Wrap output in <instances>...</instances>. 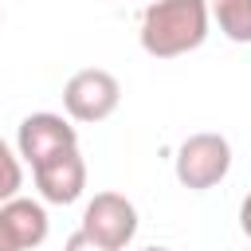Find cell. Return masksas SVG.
<instances>
[{"label": "cell", "instance_id": "cell-7", "mask_svg": "<svg viewBox=\"0 0 251 251\" xmlns=\"http://www.w3.org/2000/svg\"><path fill=\"white\" fill-rule=\"evenodd\" d=\"M0 212H4V220H8V227H12V235H16V243H20V251L39 247V243L47 239V231H51L47 212H43V204H35V200L12 196L8 204H0Z\"/></svg>", "mask_w": 251, "mask_h": 251}, {"label": "cell", "instance_id": "cell-13", "mask_svg": "<svg viewBox=\"0 0 251 251\" xmlns=\"http://www.w3.org/2000/svg\"><path fill=\"white\" fill-rule=\"evenodd\" d=\"M141 251H173V247H141Z\"/></svg>", "mask_w": 251, "mask_h": 251}, {"label": "cell", "instance_id": "cell-6", "mask_svg": "<svg viewBox=\"0 0 251 251\" xmlns=\"http://www.w3.org/2000/svg\"><path fill=\"white\" fill-rule=\"evenodd\" d=\"M31 176H35V188L47 204H75L86 188V161L75 145V149H63V153L47 157L43 165H35Z\"/></svg>", "mask_w": 251, "mask_h": 251}, {"label": "cell", "instance_id": "cell-12", "mask_svg": "<svg viewBox=\"0 0 251 251\" xmlns=\"http://www.w3.org/2000/svg\"><path fill=\"white\" fill-rule=\"evenodd\" d=\"M239 227H243V235L251 239V192H247L243 204H239Z\"/></svg>", "mask_w": 251, "mask_h": 251}, {"label": "cell", "instance_id": "cell-4", "mask_svg": "<svg viewBox=\"0 0 251 251\" xmlns=\"http://www.w3.org/2000/svg\"><path fill=\"white\" fill-rule=\"evenodd\" d=\"M86 235H94L98 243L126 251L129 239L137 235V208L122 196V192H94V200L82 208V224Z\"/></svg>", "mask_w": 251, "mask_h": 251}, {"label": "cell", "instance_id": "cell-2", "mask_svg": "<svg viewBox=\"0 0 251 251\" xmlns=\"http://www.w3.org/2000/svg\"><path fill=\"white\" fill-rule=\"evenodd\" d=\"M231 169V145L224 133H192L180 141L173 173L188 192H208L216 188Z\"/></svg>", "mask_w": 251, "mask_h": 251}, {"label": "cell", "instance_id": "cell-10", "mask_svg": "<svg viewBox=\"0 0 251 251\" xmlns=\"http://www.w3.org/2000/svg\"><path fill=\"white\" fill-rule=\"evenodd\" d=\"M63 251H114V247H106V243H98L94 235H86V231L78 227V231H71V235H67V243H63Z\"/></svg>", "mask_w": 251, "mask_h": 251}, {"label": "cell", "instance_id": "cell-14", "mask_svg": "<svg viewBox=\"0 0 251 251\" xmlns=\"http://www.w3.org/2000/svg\"><path fill=\"white\" fill-rule=\"evenodd\" d=\"M0 20H4V16H0Z\"/></svg>", "mask_w": 251, "mask_h": 251}, {"label": "cell", "instance_id": "cell-11", "mask_svg": "<svg viewBox=\"0 0 251 251\" xmlns=\"http://www.w3.org/2000/svg\"><path fill=\"white\" fill-rule=\"evenodd\" d=\"M0 251H20V243H16V235H12L8 220H4V212H0Z\"/></svg>", "mask_w": 251, "mask_h": 251}, {"label": "cell", "instance_id": "cell-5", "mask_svg": "<svg viewBox=\"0 0 251 251\" xmlns=\"http://www.w3.org/2000/svg\"><path fill=\"white\" fill-rule=\"evenodd\" d=\"M78 145V133L75 126L63 118V114H51V110H39V114H27L16 129V153L35 169L43 165L47 157L63 153V149H75Z\"/></svg>", "mask_w": 251, "mask_h": 251}, {"label": "cell", "instance_id": "cell-1", "mask_svg": "<svg viewBox=\"0 0 251 251\" xmlns=\"http://www.w3.org/2000/svg\"><path fill=\"white\" fill-rule=\"evenodd\" d=\"M208 0H157L141 12V51L153 59H180L208 39Z\"/></svg>", "mask_w": 251, "mask_h": 251}, {"label": "cell", "instance_id": "cell-8", "mask_svg": "<svg viewBox=\"0 0 251 251\" xmlns=\"http://www.w3.org/2000/svg\"><path fill=\"white\" fill-rule=\"evenodd\" d=\"M208 12L231 43H251V0H208Z\"/></svg>", "mask_w": 251, "mask_h": 251}, {"label": "cell", "instance_id": "cell-9", "mask_svg": "<svg viewBox=\"0 0 251 251\" xmlns=\"http://www.w3.org/2000/svg\"><path fill=\"white\" fill-rule=\"evenodd\" d=\"M24 157L0 137V204H8L12 196H20V188H24V165H20Z\"/></svg>", "mask_w": 251, "mask_h": 251}, {"label": "cell", "instance_id": "cell-3", "mask_svg": "<svg viewBox=\"0 0 251 251\" xmlns=\"http://www.w3.org/2000/svg\"><path fill=\"white\" fill-rule=\"evenodd\" d=\"M122 102V82L102 71V67H86V71H75L63 86V110L71 122H106Z\"/></svg>", "mask_w": 251, "mask_h": 251}]
</instances>
